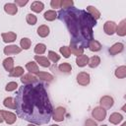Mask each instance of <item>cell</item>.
I'll return each mask as SVG.
<instances>
[{
    "mask_svg": "<svg viewBox=\"0 0 126 126\" xmlns=\"http://www.w3.org/2000/svg\"><path fill=\"white\" fill-rule=\"evenodd\" d=\"M14 101L18 116L32 124H46L52 116V105L44 86L40 83L21 87Z\"/></svg>",
    "mask_w": 126,
    "mask_h": 126,
    "instance_id": "cell-1",
    "label": "cell"
},
{
    "mask_svg": "<svg viewBox=\"0 0 126 126\" xmlns=\"http://www.w3.org/2000/svg\"><path fill=\"white\" fill-rule=\"evenodd\" d=\"M57 15L61 21L65 22L73 37L72 40L78 42L85 49L89 41L94 39L93 28L96 25V21L87 11L78 10L74 7L61 9Z\"/></svg>",
    "mask_w": 126,
    "mask_h": 126,
    "instance_id": "cell-2",
    "label": "cell"
},
{
    "mask_svg": "<svg viewBox=\"0 0 126 126\" xmlns=\"http://www.w3.org/2000/svg\"><path fill=\"white\" fill-rule=\"evenodd\" d=\"M16 120H17V115L14 112L0 109V123L5 121L7 124L12 125L16 122Z\"/></svg>",
    "mask_w": 126,
    "mask_h": 126,
    "instance_id": "cell-3",
    "label": "cell"
},
{
    "mask_svg": "<svg viewBox=\"0 0 126 126\" xmlns=\"http://www.w3.org/2000/svg\"><path fill=\"white\" fill-rule=\"evenodd\" d=\"M92 116L96 121H103L106 117V110L100 106H96L92 110Z\"/></svg>",
    "mask_w": 126,
    "mask_h": 126,
    "instance_id": "cell-4",
    "label": "cell"
},
{
    "mask_svg": "<svg viewBox=\"0 0 126 126\" xmlns=\"http://www.w3.org/2000/svg\"><path fill=\"white\" fill-rule=\"evenodd\" d=\"M66 110L63 106H57L55 109L52 110V119L56 122H61L64 120Z\"/></svg>",
    "mask_w": 126,
    "mask_h": 126,
    "instance_id": "cell-5",
    "label": "cell"
},
{
    "mask_svg": "<svg viewBox=\"0 0 126 126\" xmlns=\"http://www.w3.org/2000/svg\"><path fill=\"white\" fill-rule=\"evenodd\" d=\"M99 104H100V107H102L104 109H109L113 106L114 99L110 95H103L99 99Z\"/></svg>",
    "mask_w": 126,
    "mask_h": 126,
    "instance_id": "cell-6",
    "label": "cell"
},
{
    "mask_svg": "<svg viewBox=\"0 0 126 126\" xmlns=\"http://www.w3.org/2000/svg\"><path fill=\"white\" fill-rule=\"evenodd\" d=\"M77 83L81 86H88L90 84L91 78H90V74L88 72H80L77 75Z\"/></svg>",
    "mask_w": 126,
    "mask_h": 126,
    "instance_id": "cell-7",
    "label": "cell"
},
{
    "mask_svg": "<svg viewBox=\"0 0 126 126\" xmlns=\"http://www.w3.org/2000/svg\"><path fill=\"white\" fill-rule=\"evenodd\" d=\"M69 49L71 51V53H73L76 56H80L82 54H84V48L76 41L71 40L70 41V45H69Z\"/></svg>",
    "mask_w": 126,
    "mask_h": 126,
    "instance_id": "cell-8",
    "label": "cell"
},
{
    "mask_svg": "<svg viewBox=\"0 0 126 126\" xmlns=\"http://www.w3.org/2000/svg\"><path fill=\"white\" fill-rule=\"evenodd\" d=\"M116 27H117V25H116L115 22H113V21H106L104 23V25H103V31H104V32L106 34L112 35L116 32Z\"/></svg>",
    "mask_w": 126,
    "mask_h": 126,
    "instance_id": "cell-9",
    "label": "cell"
},
{
    "mask_svg": "<svg viewBox=\"0 0 126 126\" xmlns=\"http://www.w3.org/2000/svg\"><path fill=\"white\" fill-rule=\"evenodd\" d=\"M22 51V48L19 47L16 44H11V45H7L4 47L3 52L5 55H12V54H19Z\"/></svg>",
    "mask_w": 126,
    "mask_h": 126,
    "instance_id": "cell-10",
    "label": "cell"
},
{
    "mask_svg": "<svg viewBox=\"0 0 126 126\" xmlns=\"http://www.w3.org/2000/svg\"><path fill=\"white\" fill-rule=\"evenodd\" d=\"M1 36L5 43H10V42H14L16 40L17 33L14 32H2Z\"/></svg>",
    "mask_w": 126,
    "mask_h": 126,
    "instance_id": "cell-11",
    "label": "cell"
},
{
    "mask_svg": "<svg viewBox=\"0 0 126 126\" xmlns=\"http://www.w3.org/2000/svg\"><path fill=\"white\" fill-rule=\"evenodd\" d=\"M21 82L24 85H31V84H34L37 82V79L35 76H33L32 74H24L21 77Z\"/></svg>",
    "mask_w": 126,
    "mask_h": 126,
    "instance_id": "cell-12",
    "label": "cell"
},
{
    "mask_svg": "<svg viewBox=\"0 0 126 126\" xmlns=\"http://www.w3.org/2000/svg\"><path fill=\"white\" fill-rule=\"evenodd\" d=\"M4 11L8 15H16L18 13V6L15 3H6L4 5Z\"/></svg>",
    "mask_w": 126,
    "mask_h": 126,
    "instance_id": "cell-13",
    "label": "cell"
},
{
    "mask_svg": "<svg viewBox=\"0 0 126 126\" xmlns=\"http://www.w3.org/2000/svg\"><path fill=\"white\" fill-rule=\"evenodd\" d=\"M123 49H124V44L121 43V42H116V43H114V44L108 49V51H109L110 55H116V54L122 52Z\"/></svg>",
    "mask_w": 126,
    "mask_h": 126,
    "instance_id": "cell-14",
    "label": "cell"
},
{
    "mask_svg": "<svg viewBox=\"0 0 126 126\" xmlns=\"http://www.w3.org/2000/svg\"><path fill=\"white\" fill-rule=\"evenodd\" d=\"M34 60L36 63H38L41 67H44V68H47L50 66V62H49V59L45 56H40V55H34Z\"/></svg>",
    "mask_w": 126,
    "mask_h": 126,
    "instance_id": "cell-15",
    "label": "cell"
},
{
    "mask_svg": "<svg viewBox=\"0 0 126 126\" xmlns=\"http://www.w3.org/2000/svg\"><path fill=\"white\" fill-rule=\"evenodd\" d=\"M123 119H124V117H123L122 114H120V113H118V112H113V113L110 114V116H109V118H108V121H109L110 123L114 124V125H117V124H119Z\"/></svg>",
    "mask_w": 126,
    "mask_h": 126,
    "instance_id": "cell-16",
    "label": "cell"
},
{
    "mask_svg": "<svg viewBox=\"0 0 126 126\" xmlns=\"http://www.w3.org/2000/svg\"><path fill=\"white\" fill-rule=\"evenodd\" d=\"M115 33H117L119 36H125L126 35V20H122L118 26L116 27V32Z\"/></svg>",
    "mask_w": 126,
    "mask_h": 126,
    "instance_id": "cell-17",
    "label": "cell"
},
{
    "mask_svg": "<svg viewBox=\"0 0 126 126\" xmlns=\"http://www.w3.org/2000/svg\"><path fill=\"white\" fill-rule=\"evenodd\" d=\"M88 47H89V49H90L91 51H93V52H97V51H99V50L101 49V44H100V42H99L98 40H96V39H92V40L89 41Z\"/></svg>",
    "mask_w": 126,
    "mask_h": 126,
    "instance_id": "cell-18",
    "label": "cell"
},
{
    "mask_svg": "<svg viewBox=\"0 0 126 126\" xmlns=\"http://www.w3.org/2000/svg\"><path fill=\"white\" fill-rule=\"evenodd\" d=\"M3 67H4V69L7 71V72H11L13 69H14V58L13 57H7V58H5L4 60H3Z\"/></svg>",
    "mask_w": 126,
    "mask_h": 126,
    "instance_id": "cell-19",
    "label": "cell"
},
{
    "mask_svg": "<svg viewBox=\"0 0 126 126\" xmlns=\"http://www.w3.org/2000/svg\"><path fill=\"white\" fill-rule=\"evenodd\" d=\"M26 69H27L31 74H36V73L39 72L37 63L34 62V61H29V62L26 64Z\"/></svg>",
    "mask_w": 126,
    "mask_h": 126,
    "instance_id": "cell-20",
    "label": "cell"
},
{
    "mask_svg": "<svg viewBox=\"0 0 126 126\" xmlns=\"http://www.w3.org/2000/svg\"><path fill=\"white\" fill-rule=\"evenodd\" d=\"M36 32H37V34H38L40 37H46V36L49 34V32H50V29H49V27L46 26V25H41V26H39V27L37 28Z\"/></svg>",
    "mask_w": 126,
    "mask_h": 126,
    "instance_id": "cell-21",
    "label": "cell"
},
{
    "mask_svg": "<svg viewBox=\"0 0 126 126\" xmlns=\"http://www.w3.org/2000/svg\"><path fill=\"white\" fill-rule=\"evenodd\" d=\"M44 9V4L41 1H33L31 5V10L34 13H40Z\"/></svg>",
    "mask_w": 126,
    "mask_h": 126,
    "instance_id": "cell-22",
    "label": "cell"
},
{
    "mask_svg": "<svg viewBox=\"0 0 126 126\" xmlns=\"http://www.w3.org/2000/svg\"><path fill=\"white\" fill-rule=\"evenodd\" d=\"M87 12H88L95 21L100 18V12H99L95 7H94V6H91V5L87 6Z\"/></svg>",
    "mask_w": 126,
    "mask_h": 126,
    "instance_id": "cell-23",
    "label": "cell"
},
{
    "mask_svg": "<svg viewBox=\"0 0 126 126\" xmlns=\"http://www.w3.org/2000/svg\"><path fill=\"white\" fill-rule=\"evenodd\" d=\"M88 63H89V57H88V55L82 54L80 56H77V58H76V64H77V66H79V67H85L86 65H88Z\"/></svg>",
    "mask_w": 126,
    "mask_h": 126,
    "instance_id": "cell-24",
    "label": "cell"
},
{
    "mask_svg": "<svg viewBox=\"0 0 126 126\" xmlns=\"http://www.w3.org/2000/svg\"><path fill=\"white\" fill-rule=\"evenodd\" d=\"M114 75L116 78L118 79H124L126 77V66L125 65H122V66H119L115 69V72H114Z\"/></svg>",
    "mask_w": 126,
    "mask_h": 126,
    "instance_id": "cell-25",
    "label": "cell"
},
{
    "mask_svg": "<svg viewBox=\"0 0 126 126\" xmlns=\"http://www.w3.org/2000/svg\"><path fill=\"white\" fill-rule=\"evenodd\" d=\"M24 68L22 66H16L14 69L9 73L10 77H22L24 75Z\"/></svg>",
    "mask_w": 126,
    "mask_h": 126,
    "instance_id": "cell-26",
    "label": "cell"
},
{
    "mask_svg": "<svg viewBox=\"0 0 126 126\" xmlns=\"http://www.w3.org/2000/svg\"><path fill=\"white\" fill-rule=\"evenodd\" d=\"M36 77L37 78H39V79H41V80H43V81H46V82H51L53 79H54V77L50 74V73H47V72H38V73H36Z\"/></svg>",
    "mask_w": 126,
    "mask_h": 126,
    "instance_id": "cell-27",
    "label": "cell"
},
{
    "mask_svg": "<svg viewBox=\"0 0 126 126\" xmlns=\"http://www.w3.org/2000/svg\"><path fill=\"white\" fill-rule=\"evenodd\" d=\"M43 17H44V19H45L46 21L52 22V21H54V20L57 18V13H56L54 10H48V11H46V12L43 14Z\"/></svg>",
    "mask_w": 126,
    "mask_h": 126,
    "instance_id": "cell-28",
    "label": "cell"
},
{
    "mask_svg": "<svg viewBox=\"0 0 126 126\" xmlns=\"http://www.w3.org/2000/svg\"><path fill=\"white\" fill-rule=\"evenodd\" d=\"M99 64H100V58H99L97 55H94V56H92L91 58H89V63H88V65H89L91 68H95V67H97Z\"/></svg>",
    "mask_w": 126,
    "mask_h": 126,
    "instance_id": "cell-29",
    "label": "cell"
},
{
    "mask_svg": "<svg viewBox=\"0 0 126 126\" xmlns=\"http://www.w3.org/2000/svg\"><path fill=\"white\" fill-rule=\"evenodd\" d=\"M58 69H59V71H61V72H63V73L69 74V73H71V71H72V66H71V64L68 63V62H63V63H61V64L58 66Z\"/></svg>",
    "mask_w": 126,
    "mask_h": 126,
    "instance_id": "cell-30",
    "label": "cell"
},
{
    "mask_svg": "<svg viewBox=\"0 0 126 126\" xmlns=\"http://www.w3.org/2000/svg\"><path fill=\"white\" fill-rule=\"evenodd\" d=\"M3 105H4L5 107L10 108V109H15V108H16L14 98L11 97V96H8V97H6V98L3 100Z\"/></svg>",
    "mask_w": 126,
    "mask_h": 126,
    "instance_id": "cell-31",
    "label": "cell"
},
{
    "mask_svg": "<svg viewBox=\"0 0 126 126\" xmlns=\"http://www.w3.org/2000/svg\"><path fill=\"white\" fill-rule=\"evenodd\" d=\"M20 45H21L22 49L28 50V49H30V47L32 45V40L29 37H23L21 39V41H20Z\"/></svg>",
    "mask_w": 126,
    "mask_h": 126,
    "instance_id": "cell-32",
    "label": "cell"
},
{
    "mask_svg": "<svg viewBox=\"0 0 126 126\" xmlns=\"http://www.w3.org/2000/svg\"><path fill=\"white\" fill-rule=\"evenodd\" d=\"M34 53L37 55H41L46 51V45L44 43H37L34 47Z\"/></svg>",
    "mask_w": 126,
    "mask_h": 126,
    "instance_id": "cell-33",
    "label": "cell"
},
{
    "mask_svg": "<svg viewBox=\"0 0 126 126\" xmlns=\"http://www.w3.org/2000/svg\"><path fill=\"white\" fill-rule=\"evenodd\" d=\"M26 21H27V23H28L29 25L33 26V25L36 24V22H37V18H36L35 15L30 13V14H27V16H26Z\"/></svg>",
    "mask_w": 126,
    "mask_h": 126,
    "instance_id": "cell-34",
    "label": "cell"
},
{
    "mask_svg": "<svg viewBox=\"0 0 126 126\" xmlns=\"http://www.w3.org/2000/svg\"><path fill=\"white\" fill-rule=\"evenodd\" d=\"M48 59L51 60L53 63H56L60 60V55H58L55 51H52V50H49L48 51Z\"/></svg>",
    "mask_w": 126,
    "mask_h": 126,
    "instance_id": "cell-35",
    "label": "cell"
},
{
    "mask_svg": "<svg viewBox=\"0 0 126 126\" xmlns=\"http://www.w3.org/2000/svg\"><path fill=\"white\" fill-rule=\"evenodd\" d=\"M59 51H60V53L63 55V57H65V58H69L70 55H71V51H70V49H69V46H65V45H64V46L60 47Z\"/></svg>",
    "mask_w": 126,
    "mask_h": 126,
    "instance_id": "cell-36",
    "label": "cell"
},
{
    "mask_svg": "<svg viewBox=\"0 0 126 126\" xmlns=\"http://www.w3.org/2000/svg\"><path fill=\"white\" fill-rule=\"evenodd\" d=\"M17 88H18L17 82H9V83L6 85V87H5V91H6V92H13V91H15Z\"/></svg>",
    "mask_w": 126,
    "mask_h": 126,
    "instance_id": "cell-37",
    "label": "cell"
},
{
    "mask_svg": "<svg viewBox=\"0 0 126 126\" xmlns=\"http://www.w3.org/2000/svg\"><path fill=\"white\" fill-rule=\"evenodd\" d=\"M74 2L72 0H61V8L62 9H69L72 8Z\"/></svg>",
    "mask_w": 126,
    "mask_h": 126,
    "instance_id": "cell-38",
    "label": "cell"
},
{
    "mask_svg": "<svg viewBox=\"0 0 126 126\" xmlns=\"http://www.w3.org/2000/svg\"><path fill=\"white\" fill-rule=\"evenodd\" d=\"M50 6H51V8H53V9L61 8V0H52V1L50 2Z\"/></svg>",
    "mask_w": 126,
    "mask_h": 126,
    "instance_id": "cell-39",
    "label": "cell"
},
{
    "mask_svg": "<svg viewBox=\"0 0 126 126\" xmlns=\"http://www.w3.org/2000/svg\"><path fill=\"white\" fill-rule=\"evenodd\" d=\"M28 0H15V4L17 5V6H20V7H24L25 5H27L28 4Z\"/></svg>",
    "mask_w": 126,
    "mask_h": 126,
    "instance_id": "cell-40",
    "label": "cell"
},
{
    "mask_svg": "<svg viewBox=\"0 0 126 126\" xmlns=\"http://www.w3.org/2000/svg\"><path fill=\"white\" fill-rule=\"evenodd\" d=\"M85 126H97V124L93 119H87L85 121Z\"/></svg>",
    "mask_w": 126,
    "mask_h": 126,
    "instance_id": "cell-41",
    "label": "cell"
},
{
    "mask_svg": "<svg viewBox=\"0 0 126 126\" xmlns=\"http://www.w3.org/2000/svg\"><path fill=\"white\" fill-rule=\"evenodd\" d=\"M27 126H36L35 124H32V123H31V124H28Z\"/></svg>",
    "mask_w": 126,
    "mask_h": 126,
    "instance_id": "cell-42",
    "label": "cell"
},
{
    "mask_svg": "<svg viewBox=\"0 0 126 126\" xmlns=\"http://www.w3.org/2000/svg\"><path fill=\"white\" fill-rule=\"evenodd\" d=\"M121 126H126V122H123V123H122V125H121Z\"/></svg>",
    "mask_w": 126,
    "mask_h": 126,
    "instance_id": "cell-43",
    "label": "cell"
},
{
    "mask_svg": "<svg viewBox=\"0 0 126 126\" xmlns=\"http://www.w3.org/2000/svg\"><path fill=\"white\" fill-rule=\"evenodd\" d=\"M50 126H59V125H57V124H52V125H50Z\"/></svg>",
    "mask_w": 126,
    "mask_h": 126,
    "instance_id": "cell-44",
    "label": "cell"
},
{
    "mask_svg": "<svg viewBox=\"0 0 126 126\" xmlns=\"http://www.w3.org/2000/svg\"><path fill=\"white\" fill-rule=\"evenodd\" d=\"M101 126H107V125H105V124H103V125H101Z\"/></svg>",
    "mask_w": 126,
    "mask_h": 126,
    "instance_id": "cell-45",
    "label": "cell"
}]
</instances>
